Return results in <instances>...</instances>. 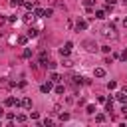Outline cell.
<instances>
[{
  "label": "cell",
  "mask_w": 127,
  "mask_h": 127,
  "mask_svg": "<svg viewBox=\"0 0 127 127\" xmlns=\"http://www.w3.org/2000/svg\"><path fill=\"white\" fill-rule=\"evenodd\" d=\"M99 32H101V36H103L105 40H117V30H115L113 24H105Z\"/></svg>",
  "instance_id": "obj_1"
},
{
  "label": "cell",
  "mask_w": 127,
  "mask_h": 127,
  "mask_svg": "<svg viewBox=\"0 0 127 127\" xmlns=\"http://www.w3.org/2000/svg\"><path fill=\"white\" fill-rule=\"evenodd\" d=\"M81 46H83L87 52H97V50H99V46H97L93 40H83V44H81Z\"/></svg>",
  "instance_id": "obj_2"
},
{
  "label": "cell",
  "mask_w": 127,
  "mask_h": 127,
  "mask_svg": "<svg viewBox=\"0 0 127 127\" xmlns=\"http://www.w3.org/2000/svg\"><path fill=\"white\" fill-rule=\"evenodd\" d=\"M71 48H73V44H71V42H65V46H64V48H60V54H62V56H69Z\"/></svg>",
  "instance_id": "obj_3"
},
{
  "label": "cell",
  "mask_w": 127,
  "mask_h": 127,
  "mask_svg": "<svg viewBox=\"0 0 127 127\" xmlns=\"http://www.w3.org/2000/svg\"><path fill=\"white\" fill-rule=\"evenodd\" d=\"M40 91H42V93H50V91H52V81L42 83V85H40Z\"/></svg>",
  "instance_id": "obj_4"
},
{
  "label": "cell",
  "mask_w": 127,
  "mask_h": 127,
  "mask_svg": "<svg viewBox=\"0 0 127 127\" xmlns=\"http://www.w3.org/2000/svg\"><path fill=\"white\" fill-rule=\"evenodd\" d=\"M20 105H22L24 109H32V99H30V97H24V99L20 101Z\"/></svg>",
  "instance_id": "obj_5"
},
{
  "label": "cell",
  "mask_w": 127,
  "mask_h": 127,
  "mask_svg": "<svg viewBox=\"0 0 127 127\" xmlns=\"http://www.w3.org/2000/svg\"><path fill=\"white\" fill-rule=\"evenodd\" d=\"M115 99L121 101V103H127V93L125 91H119V93H115Z\"/></svg>",
  "instance_id": "obj_6"
},
{
  "label": "cell",
  "mask_w": 127,
  "mask_h": 127,
  "mask_svg": "<svg viewBox=\"0 0 127 127\" xmlns=\"http://www.w3.org/2000/svg\"><path fill=\"white\" fill-rule=\"evenodd\" d=\"M8 107H14V105H20V101L18 99H14V97H6V101H4Z\"/></svg>",
  "instance_id": "obj_7"
},
{
  "label": "cell",
  "mask_w": 127,
  "mask_h": 127,
  "mask_svg": "<svg viewBox=\"0 0 127 127\" xmlns=\"http://www.w3.org/2000/svg\"><path fill=\"white\" fill-rule=\"evenodd\" d=\"M87 28V22L85 20H77V24H75V30L79 32V30H85Z\"/></svg>",
  "instance_id": "obj_8"
},
{
  "label": "cell",
  "mask_w": 127,
  "mask_h": 127,
  "mask_svg": "<svg viewBox=\"0 0 127 127\" xmlns=\"http://www.w3.org/2000/svg\"><path fill=\"white\" fill-rule=\"evenodd\" d=\"M48 60H50V54H48L46 50H44V52H40V64H46Z\"/></svg>",
  "instance_id": "obj_9"
},
{
  "label": "cell",
  "mask_w": 127,
  "mask_h": 127,
  "mask_svg": "<svg viewBox=\"0 0 127 127\" xmlns=\"http://www.w3.org/2000/svg\"><path fill=\"white\" fill-rule=\"evenodd\" d=\"M34 18H36V16H34L32 12H28V14H24V22H26V24H32V22H34Z\"/></svg>",
  "instance_id": "obj_10"
},
{
  "label": "cell",
  "mask_w": 127,
  "mask_h": 127,
  "mask_svg": "<svg viewBox=\"0 0 127 127\" xmlns=\"http://www.w3.org/2000/svg\"><path fill=\"white\" fill-rule=\"evenodd\" d=\"M93 75H95V77H103V75H105V69H103V67H95V69H93Z\"/></svg>",
  "instance_id": "obj_11"
},
{
  "label": "cell",
  "mask_w": 127,
  "mask_h": 127,
  "mask_svg": "<svg viewBox=\"0 0 127 127\" xmlns=\"http://www.w3.org/2000/svg\"><path fill=\"white\" fill-rule=\"evenodd\" d=\"M16 42H18L20 46H26V44H28V36H18V38H16Z\"/></svg>",
  "instance_id": "obj_12"
},
{
  "label": "cell",
  "mask_w": 127,
  "mask_h": 127,
  "mask_svg": "<svg viewBox=\"0 0 127 127\" xmlns=\"http://www.w3.org/2000/svg\"><path fill=\"white\" fill-rule=\"evenodd\" d=\"M60 79H62V77H60V75H58L56 71H52V73H50V81H52V83H58Z\"/></svg>",
  "instance_id": "obj_13"
},
{
  "label": "cell",
  "mask_w": 127,
  "mask_h": 127,
  "mask_svg": "<svg viewBox=\"0 0 127 127\" xmlns=\"http://www.w3.org/2000/svg\"><path fill=\"white\" fill-rule=\"evenodd\" d=\"M105 14H107L105 10H95V18H97V20H103V18H105Z\"/></svg>",
  "instance_id": "obj_14"
},
{
  "label": "cell",
  "mask_w": 127,
  "mask_h": 127,
  "mask_svg": "<svg viewBox=\"0 0 127 127\" xmlns=\"http://www.w3.org/2000/svg\"><path fill=\"white\" fill-rule=\"evenodd\" d=\"M22 58L30 60V58H32V50H30V48H24V52H22Z\"/></svg>",
  "instance_id": "obj_15"
},
{
  "label": "cell",
  "mask_w": 127,
  "mask_h": 127,
  "mask_svg": "<svg viewBox=\"0 0 127 127\" xmlns=\"http://www.w3.org/2000/svg\"><path fill=\"white\" fill-rule=\"evenodd\" d=\"M42 65H44V67H50V69H54V67H56L58 64H56L54 60H48V62H46V64H42Z\"/></svg>",
  "instance_id": "obj_16"
},
{
  "label": "cell",
  "mask_w": 127,
  "mask_h": 127,
  "mask_svg": "<svg viewBox=\"0 0 127 127\" xmlns=\"http://www.w3.org/2000/svg\"><path fill=\"white\" fill-rule=\"evenodd\" d=\"M62 64H64L65 67H71V65H73V62H71V60H69L67 56H64V62H62Z\"/></svg>",
  "instance_id": "obj_17"
},
{
  "label": "cell",
  "mask_w": 127,
  "mask_h": 127,
  "mask_svg": "<svg viewBox=\"0 0 127 127\" xmlns=\"http://www.w3.org/2000/svg\"><path fill=\"white\" fill-rule=\"evenodd\" d=\"M24 4V0H10V6L12 8H18V6H22Z\"/></svg>",
  "instance_id": "obj_18"
},
{
  "label": "cell",
  "mask_w": 127,
  "mask_h": 127,
  "mask_svg": "<svg viewBox=\"0 0 127 127\" xmlns=\"http://www.w3.org/2000/svg\"><path fill=\"white\" fill-rule=\"evenodd\" d=\"M36 36H38V30L36 28H30L28 30V38H36Z\"/></svg>",
  "instance_id": "obj_19"
},
{
  "label": "cell",
  "mask_w": 127,
  "mask_h": 127,
  "mask_svg": "<svg viewBox=\"0 0 127 127\" xmlns=\"http://www.w3.org/2000/svg\"><path fill=\"white\" fill-rule=\"evenodd\" d=\"M85 111H87L89 115H93V113H95V105H91V103H89V105H85Z\"/></svg>",
  "instance_id": "obj_20"
},
{
  "label": "cell",
  "mask_w": 127,
  "mask_h": 127,
  "mask_svg": "<svg viewBox=\"0 0 127 127\" xmlns=\"http://www.w3.org/2000/svg\"><path fill=\"white\" fill-rule=\"evenodd\" d=\"M34 16H36V18H42V16H44V10H42V8H36V10H34Z\"/></svg>",
  "instance_id": "obj_21"
},
{
  "label": "cell",
  "mask_w": 127,
  "mask_h": 127,
  "mask_svg": "<svg viewBox=\"0 0 127 127\" xmlns=\"http://www.w3.org/2000/svg\"><path fill=\"white\" fill-rule=\"evenodd\" d=\"M16 121H18V123H24V121H26V115H24V113H18V115H16Z\"/></svg>",
  "instance_id": "obj_22"
},
{
  "label": "cell",
  "mask_w": 127,
  "mask_h": 127,
  "mask_svg": "<svg viewBox=\"0 0 127 127\" xmlns=\"http://www.w3.org/2000/svg\"><path fill=\"white\" fill-rule=\"evenodd\" d=\"M95 121H97V123H103V121H105V115H103V113H97V115H95Z\"/></svg>",
  "instance_id": "obj_23"
},
{
  "label": "cell",
  "mask_w": 127,
  "mask_h": 127,
  "mask_svg": "<svg viewBox=\"0 0 127 127\" xmlns=\"http://www.w3.org/2000/svg\"><path fill=\"white\" fill-rule=\"evenodd\" d=\"M64 91H65V87H64V85H56V93H58V95H62Z\"/></svg>",
  "instance_id": "obj_24"
},
{
  "label": "cell",
  "mask_w": 127,
  "mask_h": 127,
  "mask_svg": "<svg viewBox=\"0 0 127 127\" xmlns=\"http://www.w3.org/2000/svg\"><path fill=\"white\" fill-rule=\"evenodd\" d=\"M105 109H107V113H111L113 111V101H107L105 103Z\"/></svg>",
  "instance_id": "obj_25"
},
{
  "label": "cell",
  "mask_w": 127,
  "mask_h": 127,
  "mask_svg": "<svg viewBox=\"0 0 127 127\" xmlns=\"http://www.w3.org/2000/svg\"><path fill=\"white\" fill-rule=\"evenodd\" d=\"M93 4H95V0H83V6H85V8H91Z\"/></svg>",
  "instance_id": "obj_26"
},
{
  "label": "cell",
  "mask_w": 127,
  "mask_h": 127,
  "mask_svg": "<svg viewBox=\"0 0 127 127\" xmlns=\"http://www.w3.org/2000/svg\"><path fill=\"white\" fill-rule=\"evenodd\" d=\"M119 60H123V62H127V50H123V52L119 54Z\"/></svg>",
  "instance_id": "obj_27"
},
{
  "label": "cell",
  "mask_w": 127,
  "mask_h": 127,
  "mask_svg": "<svg viewBox=\"0 0 127 127\" xmlns=\"http://www.w3.org/2000/svg\"><path fill=\"white\" fill-rule=\"evenodd\" d=\"M60 119H62V121H67V119H69V113H60Z\"/></svg>",
  "instance_id": "obj_28"
},
{
  "label": "cell",
  "mask_w": 127,
  "mask_h": 127,
  "mask_svg": "<svg viewBox=\"0 0 127 127\" xmlns=\"http://www.w3.org/2000/svg\"><path fill=\"white\" fill-rule=\"evenodd\" d=\"M52 14H54V10H52V8H48V10H44V16H48V18H50Z\"/></svg>",
  "instance_id": "obj_29"
},
{
  "label": "cell",
  "mask_w": 127,
  "mask_h": 127,
  "mask_svg": "<svg viewBox=\"0 0 127 127\" xmlns=\"http://www.w3.org/2000/svg\"><path fill=\"white\" fill-rule=\"evenodd\" d=\"M101 52H103V54H109L111 48H109V46H101Z\"/></svg>",
  "instance_id": "obj_30"
},
{
  "label": "cell",
  "mask_w": 127,
  "mask_h": 127,
  "mask_svg": "<svg viewBox=\"0 0 127 127\" xmlns=\"http://www.w3.org/2000/svg\"><path fill=\"white\" fill-rule=\"evenodd\" d=\"M107 87H109V89H115V87H117V81H109Z\"/></svg>",
  "instance_id": "obj_31"
},
{
  "label": "cell",
  "mask_w": 127,
  "mask_h": 127,
  "mask_svg": "<svg viewBox=\"0 0 127 127\" xmlns=\"http://www.w3.org/2000/svg\"><path fill=\"white\" fill-rule=\"evenodd\" d=\"M52 123H54V121H52V119H48V117H46V119H44V125H46V127H50V125H52Z\"/></svg>",
  "instance_id": "obj_32"
},
{
  "label": "cell",
  "mask_w": 127,
  "mask_h": 127,
  "mask_svg": "<svg viewBox=\"0 0 127 127\" xmlns=\"http://www.w3.org/2000/svg\"><path fill=\"white\" fill-rule=\"evenodd\" d=\"M30 117H32V119H38L40 115H38V111H32V113H30Z\"/></svg>",
  "instance_id": "obj_33"
},
{
  "label": "cell",
  "mask_w": 127,
  "mask_h": 127,
  "mask_svg": "<svg viewBox=\"0 0 127 127\" xmlns=\"http://www.w3.org/2000/svg\"><path fill=\"white\" fill-rule=\"evenodd\" d=\"M6 22H8V18H4V16H0V26H2V24H6Z\"/></svg>",
  "instance_id": "obj_34"
},
{
  "label": "cell",
  "mask_w": 127,
  "mask_h": 127,
  "mask_svg": "<svg viewBox=\"0 0 127 127\" xmlns=\"http://www.w3.org/2000/svg\"><path fill=\"white\" fill-rule=\"evenodd\" d=\"M121 111H123V115H127V105H123V107H121Z\"/></svg>",
  "instance_id": "obj_35"
},
{
  "label": "cell",
  "mask_w": 127,
  "mask_h": 127,
  "mask_svg": "<svg viewBox=\"0 0 127 127\" xmlns=\"http://www.w3.org/2000/svg\"><path fill=\"white\" fill-rule=\"evenodd\" d=\"M105 2H107V4H111V6L115 4V0H105Z\"/></svg>",
  "instance_id": "obj_36"
},
{
  "label": "cell",
  "mask_w": 127,
  "mask_h": 127,
  "mask_svg": "<svg viewBox=\"0 0 127 127\" xmlns=\"http://www.w3.org/2000/svg\"><path fill=\"white\" fill-rule=\"evenodd\" d=\"M123 26H125V28H127V18H123Z\"/></svg>",
  "instance_id": "obj_37"
},
{
  "label": "cell",
  "mask_w": 127,
  "mask_h": 127,
  "mask_svg": "<svg viewBox=\"0 0 127 127\" xmlns=\"http://www.w3.org/2000/svg\"><path fill=\"white\" fill-rule=\"evenodd\" d=\"M2 113H4V111H2V105H0V115H2Z\"/></svg>",
  "instance_id": "obj_38"
},
{
  "label": "cell",
  "mask_w": 127,
  "mask_h": 127,
  "mask_svg": "<svg viewBox=\"0 0 127 127\" xmlns=\"http://www.w3.org/2000/svg\"><path fill=\"white\" fill-rule=\"evenodd\" d=\"M123 2H125V4H127V0H123Z\"/></svg>",
  "instance_id": "obj_39"
}]
</instances>
